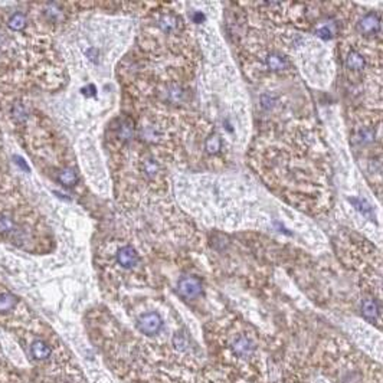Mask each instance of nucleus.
Instances as JSON below:
<instances>
[{"label":"nucleus","mask_w":383,"mask_h":383,"mask_svg":"<svg viewBox=\"0 0 383 383\" xmlns=\"http://www.w3.org/2000/svg\"><path fill=\"white\" fill-rule=\"evenodd\" d=\"M163 326V320L157 314V313H147L143 314L138 321H137V327L141 333L147 334V336H154L160 331Z\"/></svg>","instance_id":"f257e3e1"},{"label":"nucleus","mask_w":383,"mask_h":383,"mask_svg":"<svg viewBox=\"0 0 383 383\" xmlns=\"http://www.w3.org/2000/svg\"><path fill=\"white\" fill-rule=\"evenodd\" d=\"M179 293L186 298L197 297L202 291V284L196 277H183L180 278L177 284Z\"/></svg>","instance_id":"f03ea898"},{"label":"nucleus","mask_w":383,"mask_h":383,"mask_svg":"<svg viewBox=\"0 0 383 383\" xmlns=\"http://www.w3.org/2000/svg\"><path fill=\"white\" fill-rule=\"evenodd\" d=\"M359 30L364 35H375L381 32V18L378 13H367L359 22Z\"/></svg>","instance_id":"7ed1b4c3"},{"label":"nucleus","mask_w":383,"mask_h":383,"mask_svg":"<svg viewBox=\"0 0 383 383\" xmlns=\"http://www.w3.org/2000/svg\"><path fill=\"white\" fill-rule=\"evenodd\" d=\"M138 254L136 252V249L134 248H131V246H123V248H120L118 249V252H117V261H118V264L123 267V268H126V270H131V268H134L137 264H138Z\"/></svg>","instance_id":"20e7f679"},{"label":"nucleus","mask_w":383,"mask_h":383,"mask_svg":"<svg viewBox=\"0 0 383 383\" xmlns=\"http://www.w3.org/2000/svg\"><path fill=\"white\" fill-rule=\"evenodd\" d=\"M232 349H234V353L236 356H239V357H249L254 353V350H255V344L249 337L241 336V337H238L234 341Z\"/></svg>","instance_id":"39448f33"},{"label":"nucleus","mask_w":383,"mask_h":383,"mask_svg":"<svg viewBox=\"0 0 383 383\" xmlns=\"http://www.w3.org/2000/svg\"><path fill=\"white\" fill-rule=\"evenodd\" d=\"M30 356L35 360H46L51 356V347L43 340H35L30 344Z\"/></svg>","instance_id":"423d86ee"},{"label":"nucleus","mask_w":383,"mask_h":383,"mask_svg":"<svg viewBox=\"0 0 383 383\" xmlns=\"http://www.w3.org/2000/svg\"><path fill=\"white\" fill-rule=\"evenodd\" d=\"M265 64L270 69L273 71H284L290 66V62L285 56L279 55L277 52H273V54H268L265 56Z\"/></svg>","instance_id":"0eeeda50"},{"label":"nucleus","mask_w":383,"mask_h":383,"mask_svg":"<svg viewBox=\"0 0 383 383\" xmlns=\"http://www.w3.org/2000/svg\"><path fill=\"white\" fill-rule=\"evenodd\" d=\"M362 313L366 319L376 320L381 316V305L376 300L372 298H366L362 302Z\"/></svg>","instance_id":"6e6552de"},{"label":"nucleus","mask_w":383,"mask_h":383,"mask_svg":"<svg viewBox=\"0 0 383 383\" xmlns=\"http://www.w3.org/2000/svg\"><path fill=\"white\" fill-rule=\"evenodd\" d=\"M157 25H159V27L162 29V32H164V33H174V32L179 29L180 22H179V18H177V16H174V15H171V13H166V15H163V16L159 19Z\"/></svg>","instance_id":"1a4fd4ad"},{"label":"nucleus","mask_w":383,"mask_h":383,"mask_svg":"<svg viewBox=\"0 0 383 383\" xmlns=\"http://www.w3.org/2000/svg\"><path fill=\"white\" fill-rule=\"evenodd\" d=\"M364 64H366L364 58L356 51H350L346 56V66L352 71H362Z\"/></svg>","instance_id":"9d476101"},{"label":"nucleus","mask_w":383,"mask_h":383,"mask_svg":"<svg viewBox=\"0 0 383 383\" xmlns=\"http://www.w3.org/2000/svg\"><path fill=\"white\" fill-rule=\"evenodd\" d=\"M166 97L170 103H183L185 98H186V94H185V89H182L180 86L177 85H170L167 89H166Z\"/></svg>","instance_id":"9b49d317"},{"label":"nucleus","mask_w":383,"mask_h":383,"mask_svg":"<svg viewBox=\"0 0 383 383\" xmlns=\"http://www.w3.org/2000/svg\"><path fill=\"white\" fill-rule=\"evenodd\" d=\"M58 179H59L61 185H64L66 188H71V186H74L77 183L78 176L72 169H62V170L59 171V174H58Z\"/></svg>","instance_id":"f8f14e48"},{"label":"nucleus","mask_w":383,"mask_h":383,"mask_svg":"<svg viewBox=\"0 0 383 383\" xmlns=\"http://www.w3.org/2000/svg\"><path fill=\"white\" fill-rule=\"evenodd\" d=\"M26 23H27V19H26V16L23 15V13H13L10 18H9V22H7V25H9V27L12 29V30H16V32H19V30H23L25 27H26Z\"/></svg>","instance_id":"ddd939ff"},{"label":"nucleus","mask_w":383,"mask_h":383,"mask_svg":"<svg viewBox=\"0 0 383 383\" xmlns=\"http://www.w3.org/2000/svg\"><path fill=\"white\" fill-rule=\"evenodd\" d=\"M16 305V298L9 293L0 294V313H9Z\"/></svg>","instance_id":"4468645a"},{"label":"nucleus","mask_w":383,"mask_h":383,"mask_svg":"<svg viewBox=\"0 0 383 383\" xmlns=\"http://www.w3.org/2000/svg\"><path fill=\"white\" fill-rule=\"evenodd\" d=\"M143 170H144V174L150 177V179H154L157 177V174L160 173V166L157 162H154L153 159H147L143 164Z\"/></svg>","instance_id":"2eb2a0df"},{"label":"nucleus","mask_w":383,"mask_h":383,"mask_svg":"<svg viewBox=\"0 0 383 383\" xmlns=\"http://www.w3.org/2000/svg\"><path fill=\"white\" fill-rule=\"evenodd\" d=\"M15 229V220L9 215L0 216V234H9Z\"/></svg>","instance_id":"dca6fc26"},{"label":"nucleus","mask_w":383,"mask_h":383,"mask_svg":"<svg viewBox=\"0 0 383 383\" xmlns=\"http://www.w3.org/2000/svg\"><path fill=\"white\" fill-rule=\"evenodd\" d=\"M220 146H222V143H220V138H219L218 134H211V136L206 138V150H208L211 154H216V153L220 150Z\"/></svg>","instance_id":"f3484780"},{"label":"nucleus","mask_w":383,"mask_h":383,"mask_svg":"<svg viewBox=\"0 0 383 383\" xmlns=\"http://www.w3.org/2000/svg\"><path fill=\"white\" fill-rule=\"evenodd\" d=\"M133 134H134V130H133V126L130 123H123L120 128H118V137L124 141H128L133 138Z\"/></svg>","instance_id":"a211bd4d"},{"label":"nucleus","mask_w":383,"mask_h":383,"mask_svg":"<svg viewBox=\"0 0 383 383\" xmlns=\"http://www.w3.org/2000/svg\"><path fill=\"white\" fill-rule=\"evenodd\" d=\"M334 33V29H333V25H323L317 29V35L323 39H330Z\"/></svg>","instance_id":"6ab92c4d"},{"label":"nucleus","mask_w":383,"mask_h":383,"mask_svg":"<svg viewBox=\"0 0 383 383\" xmlns=\"http://www.w3.org/2000/svg\"><path fill=\"white\" fill-rule=\"evenodd\" d=\"M13 117H15L18 121H23V120L26 118V111H25V108H23L21 104L15 106V108H13Z\"/></svg>","instance_id":"aec40b11"},{"label":"nucleus","mask_w":383,"mask_h":383,"mask_svg":"<svg viewBox=\"0 0 383 383\" xmlns=\"http://www.w3.org/2000/svg\"><path fill=\"white\" fill-rule=\"evenodd\" d=\"M352 202L356 205V208L360 211V212H363L364 215H369V212H370V208L364 203V202H362V200H357V199H352Z\"/></svg>","instance_id":"412c9836"},{"label":"nucleus","mask_w":383,"mask_h":383,"mask_svg":"<svg viewBox=\"0 0 383 383\" xmlns=\"http://www.w3.org/2000/svg\"><path fill=\"white\" fill-rule=\"evenodd\" d=\"M173 343H174V346L176 347H179L180 350H183V349H186V346H188V343H186V339L182 336V334H176V337H174V340H173Z\"/></svg>","instance_id":"4be33fe9"},{"label":"nucleus","mask_w":383,"mask_h":383,"mask_svg":"<svg viewBox=\"0 0 383 383\" xmlns=\"http://www.w3.org/2000/svg\"><path fill=\"white\" fill-rule=\"evenodd\" d=\"M15 160H16V163H18V164H19V166H21V167H25V169H26V170H29V167H27V164H26V163H25V162H23V160H22L21 157H15Z\"/></svg>","instance_id":"5701e85b"},{"label":"nucleus","mask_w":383,"mask_h":383,"mask_svg":"<svg viewBox=\"0 0 383 383\" xmlns=\"http://www.w3.org/2000/svg\"><path fill=\"white\" fill-rule=\"evenodd\" d=\"M202 19H203V15H202V13H199V12L193 13V21L194 22H200Z\"/></svg>","instance_id":"b1692460"}]
</instances>
